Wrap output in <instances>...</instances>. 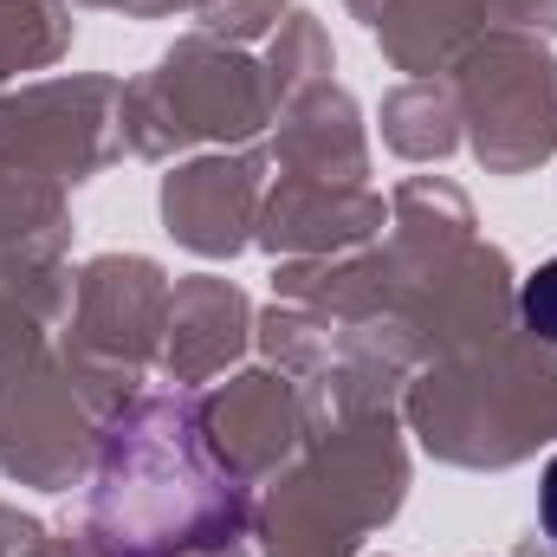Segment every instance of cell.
<instances>
[{
	"instance_id": "1",
	"label": "cell",
	"mask_w": 557,
	"mask_h": 557,
	"mask_svg": "<svg viewBox=\"0 0 557 557\" xmlns=\"http://www.w3.org/2000/svg\"><path fill=\"white\" fill-rule=\"evenodd\" d=\"M519 318H525V331H539V337L557 344V260H545L539 273L519 285Z\"/></svg>"
},
{
	"instance_id": "2",
	"label": "cell",
	"mask_w": 557,
	"mask_h": 557,
	"mask_svg": "<svg viewBox=\"0 0 557 557\" xmlns=\"http://www.w3.org/2000/svg\"><path fill=\"white\" fill-rule=\"evenodd\" d=\"M539 525H545V539L557 545V454L545 460V480H539Z\"/></svg>"
}]
</instances>
